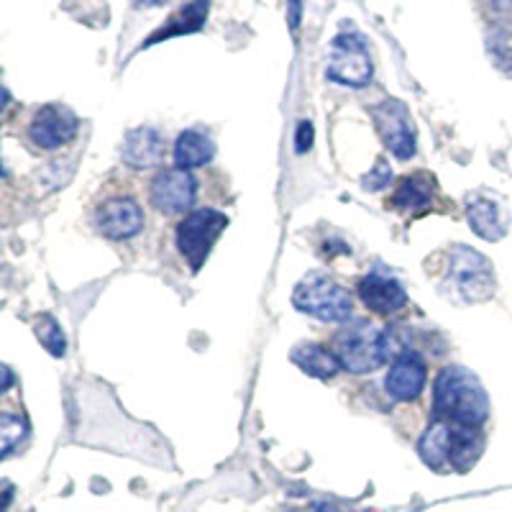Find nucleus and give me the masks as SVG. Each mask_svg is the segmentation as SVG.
Here are the masks:
<instances>
[{
  "label": "nucleus",
  "mask_w": 512,
  "mask_h": 512,
  "mask_svg": "<svg viewBox=\"0 0 512 512\" xmlns=\"http://www.w3.org/2000/svg\"><path fill=\"white\" fill-rule=\"evenodd\" d=\"M195 198H198V182L190 169L164 167L149 182V203L167 218L187 216Z\"/></svg>",
  "instance_id": "nucleus-10"
},
{
  "label": "nucleus",
  "mask_w": 512,
  "mask_h": 512,
  "mask_svg": "<svg viewBox=\"0 0 512 512\" xmlns=\"http://www.w3.org/2000/svg\"><path fill=\"white\" fill-rule=\"evenodd\" d=\"M292 303L310 318L323 323H349L354 320V297L344 285L323 272L305 274L292 292Z\"/></svg>",
  "instance_id": "nucleus-4"
},
{
  "label": "nucleus",
  "mask_w": 512,
  "mask_h": 512,
  "mask_svg": "<svg viewBox=\"0 0 512 512\" xmlns=\"http://www.w3.org/2000/svg\"><path fill=\"white\" fill-rule=\"evenodd\" d=\"M208 13H210V0H190V3H185L180 11H175L167 21H164L162 29H157L149 39L144 41V47H154V44H159V41L172 39V36L195 34V31H200L205 26Z\"/></svg>",
  "instance_id": "nucleus-16"
},
{
  "label": "nucleus",
  "mask_w": 512,
  "mask_h": 512,
  "mask_svg": "<svg viewBox=\"0 0 512 512\" xmlns=\"http://www.w3.org/2000/svg\"><path fill=\"white\" fill-rule=\"evenodd\" d=\"M134 3V8H159L164 6L167 0H131Z\"/></svg>",
  "instance_id": "nucleus-26"
},
{
  "label": "nucleus",
  "mask_w": 512,
  "mask_h": 512,
  "mask_svg": "<svg viewBox=\"0 0 512 512\" xmlns=\"http://www.w3.org/2000/svg\"><path fill=\"white\" fill-rule=\"evenodd\" d=\"M436 203V180L428 172H415L397 180L392 198L387 200L392 210L408 213V216H423Z\"/></svg>",
  "instance_id": "nucleus-15"
},
{
  "label": "nucleus",
  "mask_w": 512,
  "mask_h": 512,
  "mask_svg": "<svg viewBox=\"0 0 512 512\" xmlns=\"http://www.w3.org/2000/svg\"><path fill=\"white\" fill-rule=\"evenodd\" d=\"M356 295L364 308L377 315H392L408 305V292L402 290L400 282L392 274L367 272L356 282Z\"/></svg>",
  "instance_id": "nucleus-13"
},
{
  "label": "nucleus",
  "mask_w": 512,
  "mask_h": 512,
  "mask_svg": "<svg viewBox=\"0 0 512 512\" xmlns=\"http://www.w3.org/2000/svg\"><path fill=\"white\" fill-rule=\"evenodd\" d=\"M313 144V123L303 121L300 128H297V139H295V152L297 154H305Z\"/></svg>",
  "instance_id": "nucleus-24"
},
{
  "label": "nucleus",
  "mask_w": 512,
  "mask_h": 512,
  "mask_svg": "<svg viewBox=\"0 0 512 512\" xmlns=\"http://www.w3.org/2000/svg\"><path fill=\"white\" fill-rule=\"evenodd\" d=\"M290 359L295 361L297 367L303 369L305 374L315 379H333L338 372H341V364H338L336 354H333L328 346L315 344V341H303L292 349Z\"/></svg>",
  "instance_id": "nucleus-18"
},
{
  "label": "nucleus",
  "mask_w": 512,
  "mask_h": 512,
  "mask_svg": "<svg viewBox=\"0 0 512 512\" xmlns=\"http://www.w3.org/2000/svg\"><path fill=\"white\" fill-rule=\"evenodd\" d=\"M441 290L464 303H482L495 292V269L469 246H454L448 254L446 280Z\"/></svg>",
  "instance_id": "nucleus-5"
},
{
  "label": "nucleus",
  "mask_w": 512,
  "mask_h": 512,
  "mask_svg": "<svg viewBox=\"0 0 512 512\" xmlns=\"http://www.w3.org/2000/svg\"><path fill=\"white\" fill-rule=\"evenodd\" d=\"M433 418L482 428L489 418V397L469 369L451 364L433 382Z\"/></svg>",
  "instance_id": "nucleus-1"
},
{
  "label": "nucleus",
  "mask_w": 512,
  "mask_h": 512,
  "mask_svg": "<svg viewBox=\"0 0 512 512\" xmlns=\"http://www.w3.org/2000/svg\"><path fill=\"white\" fill-rule=\"evenodd\" d=\"M164 154H167V139L157 128H134L121 144V162L136 172L157 169L164 162Z\"/></svg>",
  "instance_id": "nucleus-14"
},
{
  "label": "nucleus",
  "mask_w": 512,
  "mask_h": 512,
  "mask_svg": "<svg viewBox=\"0 0 512 512\" xmlns=\"http://www.w3.org/2000/svg\"><path fill=\"white\" fill-rule=\"evenodd\" d=\"M489 49L495 52V57L500 59V64L512 67V34L510 31H505V34H497L495 39L489 41Z\"/></svg>",
  "instance_id": "nucleus-22"
},
{
  "label": "nucleus",
  "mask_w": 512,
  "mask_h": 512,
  "mask_svg": "<svg viewBox=\"0 0 512 512\" xmlns=\"http://www.w3.org/2000/svg\"><path fill=\"white\" fill-rule=\"evenodd\" d=\"M26 433H29L26 415L21 410H3V415H0V451H3V456L11 454L13 448L24 441Z\"/></svg>",
  "instance_id": "nucleus-20"
},
{
  "label": "nucleus",
  "mask_w": 512,
  "mask_h": 512,
  "mask_svg": "<svg viewBox=\"0 0 512 512\" xmlns=\"http://www.w3.org/2000/svg\"><path fill=\"white\" fill-rule=\"evenodd\" d=\"M36 338H39L41 346H44L52 356H57V359L59 356H64V351H67V341H64L62 326H59L52 315H41V318L36 320Z\"/></svg>",
  "instance_id": "nucleus-21"
},
{
  "label": "nucleus",
  "mask_w": 512,
  "mask_h": 512,
  "mask_svg": "<svg viewBox=\"0 0 512 512\" xmlns=\"http://www.w3.org/2000/svg\"><path fill=\"white\" fill-rule=\"evenodd\" d=\"M300 8H303V0H290V26H292V31H297V26H300Z\"/></svg>",
  "instance_id": "nucleus-25"
},
{
  "label": "nucleus",
  "mask_w": 512,
  "mask_h": 512,
  "mask_svg": "<svg viewBox=\"0 0 512 512\" xmlns=\"http://www.w3.org/2000/svg\"><path fill=\"white\" fill-rule=\"evenodd\" d=\"M374 64L369 54L364 36L354 34H338L331 44V57H328L326 77L338 82V85H349V88H367L372 82Z\"/></svg>",
  "instance_id": "nucleus-8"
},
{
  "label": "nucleus",
  "mask_w": 512,
  "mask_h": 512,
  "mask_svg": "<svg viewBox=\"0 0 512 512\" xmlns=\"http://www.w3.org/2000/svg\"><path fill=\"white\" fill-rule=\"evenodd\" d=\"M372 121L377 126V134L382 144L390 149L392 157L410 159L415 154V126L410 118L408 105L402 100H384L372 108Z\"/></svg>",
  "instance_id": "nucleus-11"
},
{
  "label": "nucleus",
  "mask_w": 512,
  "mask_h": 512,
  "mask_svg": "<svg viewBox=\"0 0 512 512\" xmlns=\"http://www.w3.org/2000/svg\"><path fill=\"white\" fill-rule=\"evenodd\" d=\"M428 384V364L415 349H402L392 359L390 372L384 377V390L395 402H415Z\"/></svg>",
  "instance_id": "nucleus-12"
},
{
  "label": "nucleus",
  "mask_w": 512,
  "mask_h": 512,
  "mask_svg": "<svg viewBox=\"0 0 512 512\" xmlns=\"http://www.w3.org/2000/svg\"><path fill=\"white\" fill-rule=\"evenodd\" d=\"M90 221L103 239L111 241L134 239L146 226L144 208L131 195H105L90 213Z\"/></svg>",
  "instance_id": "nucleus-9"
},
{
  "label": "nucleus",
  "mask_w": 512,
  "mask_h": 512,
  "mask_svg": "<svg viewBox=\"0 0 512 512\" xmlns=\"http://www.w3.org/2000/svg\"><path fill=\"white\" fill-rule=\"evenodd\" d=\"M172 157H175L177 167L182 169L205 167V164H210L213 157H216V144H213V139H210L205 131L187 128V131H182V134L177 136Z\"/></svg>",
  "instance_id": "nucleus-17"
},
{
  "label": "nucleus",
  "mask_w": 512,
  "mask_h": 512,
  "mask_svg": "<svg viewBox=\"0 0 512 512\" xmlns=\"http://www.w3.org/2000/svg\"><path fill=\"white\" fill-rule=\"evenodd\" d=\"M390 177L392 175H390V169H387V164L379 159L377 169H372V175L364 177V187H367V190H382V187L390 182Z\"/></svg>",
  "instance_id": "nucleus-23"
},
{
  "label": "nucleus",
  "mask_w": 512,
  "mask_h": 512,
  "mask_svg": "<svg viewBox=\"0 0 512 512\" xmlns=\"http://www.w3.org/2000/svg\"><path fill=\"white\" fill-rule=\"evenodd\" d=\"M77 128L80 121L67 105L49 103L31 113L29 123L24 126V141L31 146V152L49 154L70 144L77 136Z\"/></svg>",
  "instance_id": "nucleus-7"
},
{
  "label": "nucleus",
  "mask_w": 512,
  "mask_h": 512,
  "mask_svg": "<svg viewBox=\"0 0 512 512\" xmlns=\"http://www.w3.org/2000/svg\"><path fill=\"white\" fill-rule=\"evenodd\" d=\"M466 218H469L479 239L497 241L505 236V221H502L500 205L495 200L484 198V195L469 198L466 200Z\"/></svg>",
  "instance_id": "nucleus-19"
},
{
  "label": "nucleus",
  "mask_w": 512,
  "mask_h": 512,
  "mask_svg": "<svg viewBox=\"0 0 512 512\" xmlns=\"http://www.w3.org/2000/svg\"><path fill=\"white\" fill-rule=\"evenodd\" d=\"M328 349L336 354L341 369L349 374H372L387 361L384 331L369 320H349L331 336Z\"/></svg>",
  "instance_id": "nucleus-3"
},
{
  "label": "nucleus",
  "mask_w": 512,
  "mask_h": 512,
  "mask_svg": "<svg viewBox=\"0 0 512 512\" xmlns=\"http://www.w3.org/2000/svg\"><path fill=\"white\" fill-rule=\"evenodd\" d=\"M495 6H505V8H512V0H492Z\"/></svg>",
  "instance_id": "nucleus-27"
},
{
  "label": "nucleus",
  "mask_w": 512,
  "mask_h": 512,
  "mask_svg": "<svg viewBox=\"0 0 512 512\" xmlns=\"http://www.w3.org/2000/svg\"><path fill=\"white\" fill-rule=\"evenodd\" d=\"M226 228L228 216H223L221 210L216 208L190 210L187 216L180 218L175 228L177 251H180L192 272H200V267H203Z\"/></svg>",
  "instance_id": "nucleus-6"
},
{
  "label": "nucleus",
  "mask_w": 512,
  "mask_h": 512,
  "mask_svg": "<svg viewBox=\"0 0 512 512\" xmlns=\"http://www.w3.org/2000/svg\"><path fill=\"white\" fill-rule=\"evenodd\" d=\"M418 451L436 472H469L484 451V431L433 418L420 436Z\"/></svg>",
  "instance_id": "nucleus-2"
}]
</instances>
